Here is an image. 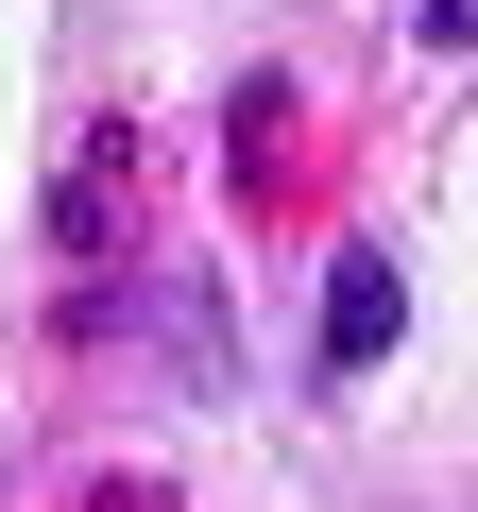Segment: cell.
I'll return each mask as SVG.
<instances>
[{
	"instance_id": "1",
	"label": "cell",
	"mask_w": 478,
	"mask_h": 512,
	"mask_svg": "<svg viewBox=\"0 0 478 512\" xmlns=\"http://www.w3.org/2000/svg\"><path fill=\"white\" fill-rule=\"evenodd\" d=\"M393 308H410V291H393V256H376V239H342V256H325V376L393 359Z\"/></svg>"
},
{
	"instance_id": "2",
	"label": "cell",
	"mask_w": 478,
	"mask_h": 512,
	"mask_svg": "<svg viewBox=\"0 0 478 512\" xmlns=\"http://www.w3.org/2000/svg\"><path fill=\"white\" fill-rule=\"evenodd\" d=\"M410 18H427V52H461V35H478V0H410Z\"/></svg>"
}]
</instances>
